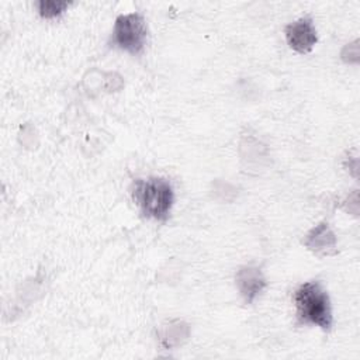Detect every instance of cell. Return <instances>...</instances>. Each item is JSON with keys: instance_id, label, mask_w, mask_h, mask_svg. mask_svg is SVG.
Returning a JSON list of instances; mask_svg holds the SVG:
<instances>
[{"instance_id": "1", "label": "cell", "mask_w": 360, "mask_h": 360, "mask_svg": "<svg viewBox=\"0 0 360 360\" xmlns=\"http://www.w3.org/2000/svg\"><path fill=\"white\" fill-rule=\"evenodd\" d=\"M292 301L298 325L316 326L323 332H330L333 326V312L329 294L319 280H309L300 284Z\"/></svg>"}, {"instance_id": "5", "label": "cell", "mask_w": 360, "mask_h": 360, "mask_svg": "<svg viewBox=\"0 0 360 360\" xmlns=\"http://www.w3.org/2000/svg\"><path fill=\"white\" fill-rule=\"evenodd\" d=\"M235 285L245 304H253L266 290L267 280L259 266L245 264L235 273Z\"/></svg>"}, {"instance_id": "6", "label": "cell", "mask_w": 360, "mask_h": 360, "mask_svg": "<svg viewBox=\"0 0 360 360\" xmlns=\"http://www.w3.org/2000/svg\"><path fill=\"white\" fill-rule=\"evenodd\" d=\"M302 243L318 257L333 256L338 252V238L325 221L312 226L304 236Z\"/></svg>"}, {"instance_id": "3", "label": "cell", "mask_w": 360, "mask_h": 360, "mask_svg": "<svg viewBox=\"0 0 360 360\" xmlns=\"http://www.w3.org/2000/svg\"><path fill=\"white\" fill-rule=\"evenodd\" d=\"M148 35V24L141 13L120 14L114 21L108 44L132 56H139L145 51Z\"/></svg>"}, {"instance_id": "2", "label": "cell", "mask_w": 360, "mask_h": 360, "mask_svg": "<svg viewBox=\"0 0 360 360\" xmlns=\"http://www.w3.org/2000/svg\"><path fill=\"white\" fill-rule=\"evenodd\" d=\"M132 200L146 219L166 222L174 204V188L165 177L149 176L135 179L132 183Z\"/></svg>"}, {"instance_id": "8", "label": "cell", "mask_w": 360, "mask_h": 360, "mask_svg": "<svg viewBox=\"0 0 360 360\" xmlns=\"http://www.w3.org/2000/svg\"><path fill=\"white\" fill-rule=\"evenodd\" d=\"M35 7L42 18L51 20L63 14L68 10L69 3L59 0H38L35 1Z\"/></svg>"}, {"instance_id": "4", "label": "cell", "mask_w": 360, "mask_h": 360, "mask_svg": "<svg viewBox=\"0 0 360 360\" xmlns=\"http://www.w3.org/2000/svg\"><path fill=\"white\" fill-rule=\"evenodd\" d=\"M284 37L288 46L297 53H308L318 42V32L311 17H300L284 28Z\"/></svg>"}, {"instance_id": "7", "label": "cell", "mask_w": 360, "mask_h": 360, "mask_svg": "<svg viewBox=\"0 0 360 360\" xmlns=\"http://www.w3.org/2000/svg\"><path fill=\"white\" fill-rule=\"evenodd\" d=\"M190 336V325L180 319H173L162 323L158 329V339L165 349H172L183 345Z\"/></svg>"}]
</instances>
